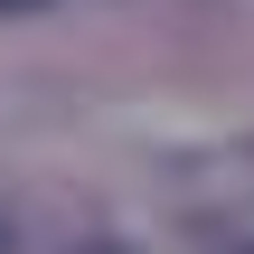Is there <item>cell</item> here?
<instances>
[{
    "label": "cell",
    "instance_id": "obj_1",
    "mask_svg": "<svg viewBox=\"0 0 254 254\" xmlns=\"http://www.w3.org/2000/svg\"><path fill=\"white\" fill-rule=\"evenodd\" d=\"M19 9H47V0H0V19H19Z\"/></svg>",
    "mask_w": 254,
    "mask_h": 254
},
{
    "label": "cell",
    "instance_id": "obj_2",
    "mask_svg": "<svg viewBox=\"0 0 254 254\" xmlns=\"http://www.w3.org/2000/svg\"><path fill=\"white\" fill-rule=\"evenodd\" d=\"M0 254H9V217H0Z\"/></svg>",
    "mask_w": 254,
    "mask_h": 254
},
{
    "label": "cell",
    "instance_id": "obj_3",
    "mask_svg": "<svg viewBox=\"0 0 254 254\" xmlns=\"http://www.w3.org/2000/svg\"><path fill=\"white\" fill-rule=\"evenodd\" d=\"M85 254H123V245H85Z\"/></svg>",
    "mask_w": 254,
    "mask_h": 254
},
{
    "label": "cell",
    "instance_id": "obj_4",
    "mask_svg": "<svg viewBox=\"0 0 254 254\" xmlns=\"http://www.w3.org/2000/svg\"><path fill=\"white\" fill-rule=\"evenodd\" d=\"M245 254H254V245H245Z\"/></svg>",
    "mask_w": 254,
    "mask_h": 254
}]
</instances>
